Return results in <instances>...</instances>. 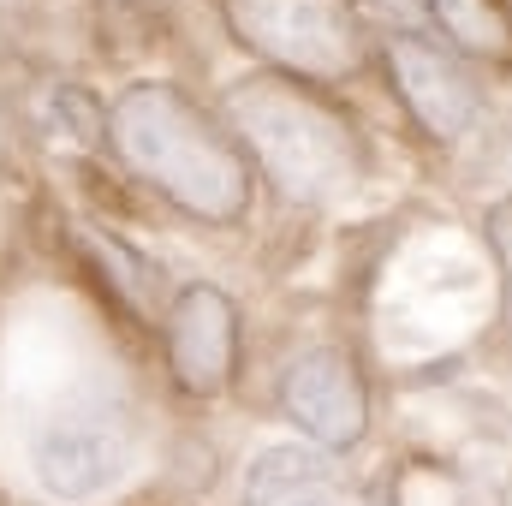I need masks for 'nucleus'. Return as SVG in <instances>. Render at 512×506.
I'll return each instance as SVG.
<instances>
[{"label": "nucleus", "mask_w": 512, "mask_h": 506, "mask_svg": "<svg viewBox=\"0 0 512 506\" xmlns=\"http://www.w3.org/2000/svg\"><path fill=\"white\" fill-rule=\"evenodd\" d=\"M108 143L143 185L203 227H239L251 215V161L233 131L215 126L179 84L143 78L108 108Z\"/></svg>", "instance_id": "1"}, {"label": "nucleus", "mask_w": 512, "mask_h": 506, "mask_svg": "<svg viewBox=\"0 0 512 506\" xmlns=\"http://www.w3.org/2000/svg\"><path fill=\"white\" fill-rule=\"evenodd\" d=\"M227 114L239 131V149H251L262 179L286 203H334L364 173L358 131L316 84L251 72L227 90Z\"/></svg>", "instance_id": "2"}, {"label": "nucleus", "mask_w": 512, "mask_h": 506, "mask_svg": "<svg viewBox=\"0 0 512 506\" xmlns=\"http://www.w3.org/2000/svg\"><path fill=\"white\" fill-rule=\"evenodd\" d=\"M227 30L298 84H352L370 60V30L352 0H221Z\"/></svg>", "instance_id": "3"}, {"label": "nucleus", "mask_w": 512, "mask_h": 506, "mask_svg": "<svg viewBox=\"0 0 512 506\" xmlns=\"http://www.w3.org/2000/svg\"><path fill=\"white\" fill-rule=\"evenodd\" d=\"M36 477L48 495L60 501H84L96 489H108L131 459V417L114 399H84V405H66L54 411L42 429H36Z\"/></svg>", "instance_id": "4"}, {"label": "nucleus", "mask_w": 512, "mask_h": 506, "mask_svg": "<svg viewBox=\"0 0 512 506\" xmlns=\"http://www.w3.org/2000/svg\"><path fill=\"white\" fill-rule=\"evenodd\" d=\"M382 66H387V78H393L399 108L411 114V126L423 131L429 143H459L465 131L477 126L483 90L465 72V60L447 54L441 42L417 36V30H393L382 42Z\"/></svg>", "instance_id": "5"}, {"label": "nucleus", "mask_w": 512, "mask_h": 506, "mask_svg": "<svg viewBox=\"0 0 512 506\" xmlns=\"http://www.w3.org/2000/svg\"><path fill=\"white\" fill-rule=\"evenodd\" d=\"M280 411L322 453H346L370 435V381L346 346H310L280 370Z\"/></svg>", "instance_id": "6"}, {"label": "nucleus", "mask_w": 512, "mask_h": 506, "mask_svg": "<svg viewBox=\"0 0 512 506\" xmlns=\"http://www.w3.org/2000/svg\"><path fill=\"white\" fill-rule=\"evenodd\" d=\"M161 346H167V370L185 393H197V399L227 393L239 376V304L209 280L185 286L167 304Z\"/></svg>", "instance_id": "7"}, {"label": "nucleus", "mask_w": 512, "mask_h": 506, "mask_svg": "<svg viewBox=\"0 0 512 506\" xmlns=\"http://www.w3.org/2000/svg\"><path fill=\"white\" fill-rule=\"evenodd\" d=\"M340 483V465L322 447H268L245 471V506H316Z\"/></svg>", "instance_id": "8"}, {"label": "nucleus", "mask_w": 512, "mask_h": 506, "mask_svg": "<svg viewBox=\"0 0 512 506\" xmlns=\"http://www.w3.org/2000/svg\"><path fill=\"white\" fill-rule=\"evenodd\" d=\"M441 36L489 66H512V0H429Z\"/></svg>", "instance_id": "9"}, {"label": "nucleus", "mask_w": 512, "mask_h": 506, "mask_svg": "<svg viewBox=\"0 0 512 506\" xmlns=\"http://www.w3.org/2000/svg\"><path fill=\"white\" fill-rule=\"evenodd\" d=\"M483 233H489V251H495V262L507 268V328H512V197L489 203V215H483Z\"/></svg>", "instance_id": "10"}]
</instances>
